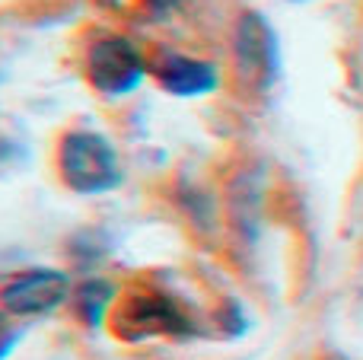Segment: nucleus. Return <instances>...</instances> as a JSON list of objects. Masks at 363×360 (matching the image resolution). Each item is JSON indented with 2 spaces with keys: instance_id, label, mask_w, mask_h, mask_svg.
<instances>
[{
  "instance_id": "2",
  "label": "nucleus",
  "mask_w": 363,
  "mask_h": 360,
  "mask_svg": "<svg viewBox=\"0 0 363 360\" xmlns=\"http://www.w3.org/2000/svg\"><path fill=\"white\" fill-rule=\"evenodd\" d=\"M112 332L125 342H147V338H185L191 335V319L185 310L160 291H128L118 297L112 316Z\"/></svg>"
},
{
  "instance_id": "5",
  "label": "nucleus",
  "mask_w": 363,
  "mask_h": 360,
  "mask_svg": "<svg viewBox=\"0 0 363 360\" xmlns=\"http://www.w3.org/2000/svg\"><path fill=\"white\" fill-rule=\"evenodd\" d=\"M150 74L163 93L179 96V99H201L220 86V70L204 57L163 55L150 67Z\"/></svg>"
},
{
  "instance_id": "4",
  "label": "nucleus",
  "mask_w": 363,
  "mask_h": 360,
  "mask_svg": "<svg viewBox=\"0 0 363 360\" xmlns=\"http://www.w3.org/2000/svg\"><path fill=\"white\" fill-rule=\"evenodd\" d=\"M74 293L67 271L57 268H32L26 274H16L10 284H4L0 291V306L4 313L19 319H32V316H45L55 313L57 306H64Z\"/></svg>"
},
{
  "instance_id": "1",
  "label": "nucleus",
  "mask_w": 363,
  "mask_h": 360,
  "mask_svg": "<svg viewBox=\"0 0 363 360\" xmlns=\"http://www.w3.org/2000/svg\"><path fill=\"white\" fill-rule=\"evenodd\" d=\"M57 176L77 195H106L125 179L118 150L96 131H67L57 144Z\"/></svg>"
},
{
  "instance_id": "7",
  "label": "nucleus",
  "mask_w": 363,
  "mask_h": 360,
  "mask_svg": "<svg viewBox=\"0 0 363 360\" xmlns=\"http://www.w3.org/2000/svg\"><path fill=\"white\" fill-rule=\"evenodd\" d=\"M118 287L112 284V281L106 278H89L83 281V284L74 287V293H70V310H74V316L80 319L83 325H89V329H96V325H102L108 316H112L115 303H118Z\"/></svg>"
},
{
  "instance_id": "6",
  "label": "nucleus",
  "mask_w": 363,
  "mask_h": 360,
  "mask_svg": "<svg viewBox=\"0 0 363 360\" xmlns=\"http://www.w3.org/2000/svg\"><path fill=\"white\" fill-rule=\"evenodd\" d=\"M236 57H239V67L249 77H262L264 83H271L277 77V38L271 32V26L264 23V16L245 13L239 19Z\"/></svg>"
},
{
  "instance_id": "3",
  "label": "nucleus",
  "mask_w": 363,
  "mask_h": 360,
  "mask_svg": "<svg viewBox=\"0 0 363 360\" xmlns=\"http://www.w3.org/2000/svg\"><path fill=\"white\" fill-rule=\"evenodd\" d=\"M83 74H86L89 86L102 93L106 99H121V96L134 93L150 74L144 51L125 35L106 32L86 48L83 57Z\"/></svg>"
},
{
  "instance_id": "8",
  "label": "nucleus",
  "mask_w": 363,
  "mask_h": 360,
  "mask_svg": "<svg viewBox=\"0 0 363 360\" xmlns=\"http://www.w3.org/2000/svg\"><path fill=\"white\" fill-rule=\"evenodd\" d=\"M10 344H13V332H10V325H6V319L0 316V354H4Z\"/></svg>"
}]
</instances>
